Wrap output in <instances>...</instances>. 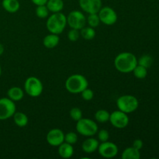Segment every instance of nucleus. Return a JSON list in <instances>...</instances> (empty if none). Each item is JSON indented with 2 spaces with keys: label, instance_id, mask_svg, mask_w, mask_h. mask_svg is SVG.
I'll return each mask as SVG.
<instances>
[{
  "label": "nucleus",
  "instance_id": "f8f14e48",
  "mask_svg": "<svg viewBox=\"0 0 159 159\" xmlns=\"http://www.w3.org/2000/svg\"><path fill=\"white\" fill-rule=\"evenodd\" d=\"M79 6L89 14L98 13L102 8V0H79Z\"/></svg>",
  "mask_w": 159,
  "mask_h": 159
},
{
  "label": "nucleus",
  "instance_id": "412c9836",
  "mask_svg": "<svg viewBox=\"0 0 159 159\" xmlns=\"http://www.w3.org/2000/svg\"><path fill=\"white\" fill-rule=\"evenodd\" d=\"M13 120L16 125L20 127H23L27 125L29 119L25 113H22V112H17V113L16 112L13 115Z\"/></svg>",
  "mask_w": 159,
  "mask_h": 159
},
{
  "label": "nucleus",
  "instance_id": "c756f323",
  "mask_svg": "<svg viewBox=\"0 0 159 159\" xmlns=\"http://www.w3.org/2000/svg\"><path fill=\"white\" fill-rule=\"evenodd\" d=\"M81 94H82V99L85 101L92 100V99H93V97H94V93H93V91L88 88L84 89L83 91L81 93Z\"/></svg>",
  "mask_w": 159,
  "mask_h": 159
},
{
  "label": "nucleus",
  "instance_id": "72a5a7b5",
  "mask_svg": "<svg viewBox=\"0 0 159 159\" xmlns=\"http://www.w3.org/2000/svg\"><path fill=\"white\" fill-rule=\"evenodd\" d=\"M48 0H31L33 3L36 6H42V5H46Z\"/></svg>",
  "mask_w": 159,
  "mask_h": 159
},
{
  "label": "nucleus",
  "instance_id": "423d86ee",
  "mask_svg": "<svg viewBox=\"0 0 159 159\" xmlns=\"http://www.w3.org/2000/svg\"><path fill=\"white\" fill-rule=\"evenodd\" d=\"M24 89L31 97H38L43 93V86L38 78L30 76L25 81Z\"/></svg>",
  "mask_w": 159,
  "mask_h": 159
},
{
  "label": "nucleus",
  "instance_id": "bb28decb",
  "mask_svg": "<svg viewBox=\"0 0 159 159\" xmlns=\"http://www.w3.org/2000/svg\"><path fill=\"white\" fill-rule=\"evenodd\" d=\"M49 10L46 5H42V6H37L36 9V15L40 19H45L48 16Z\"/></svg>",
  "mask_w": 159,
  "mask_h": 159
},
{
  "label": "nucleus",
  "instance_id": "4468645a",
  "mask_svg": "<svg viewBox=\"0 0 159 159\" xmlns=\"http://www.w3.org/2000/svg\"><path fill=\"white\" fill-rule=\"evenodd\" d=\"M99 145V144L98 140H96V138H93L89 137L88 139H86L83 143H82V151H83L85 153L92 154L97 150Z\"/></svg>",
  "mask_w": 159,
  "mask_h": 159
},
{
  "label": "nucleus",
  "instance_id": "c9c22d12",
  "mask_svg": "<svg viewBox=\"0 0 159 159\" xmlns=\"http://www.w3.org/2000/svg\"><path fill=\"white\" fill-rule=\"evenodd\" d=\"M2 75V67H1V65H0V76H1Z\"/></svg>",
  "mask_w": 159,
  "mask_h": 159
},
{
  "label": "nucleus",
  "instance_id": "7c9ffc66",
  "mask_svg": "<svg viewBox=\"0 0 159 159\" xmlns=\"http://www.w3.org/2000/svg\"><path fill=\"white\" fill-rule=\"evenodd\" d=\"M79 37H80V32H79V30L71 29L68 34V39H69L70 41H77V40H79Z\"/></svg>",
  "mask_w": 159,
  "mask_h": 159
},
{
  "label": "nucleus",
  "instance_id": "f704fd0d",
  "mask_svg": "<svg viewBox=\"0 0 159 159\" xmlns=\"http://www.w3.org/2000/svg\"><path fill=\"white\" fill-rule=\"evenodd\" d=\"M4 46L2 43H0V56L4 53Z\"/></svg>",
  "mask_w": 159,
  "mask_h": 159
},
{
  "label": "nucleus",
  "instance_id": "a878e982",
  "mask_svg": "<svg viewBox=\"0 0 159 159\" xmlns=\"http://www.w3.org/2000/svg\"><path fill=\"white\" fill-rule=\"evenodd\" d=\"M87 23H89V26L91 27H97L100 23V20L98 13H91L89 14V16L87 18Z\"/></svg>",
  "mask_w": 159,
  "mask_h": 159
},
{
  "label": "nucleus",
  "instance_id": "9b49d317",
  "mask_svg": "<svg viewBox=\"0 0 159 159\" xmlns=\"http://www.w3.org/2000/svg\"><path fill=\"white\" fill-rule=\"evenodd\" d=\"M98 152L102 157L106 158H114L118 154V147L114 143L110 141L102 142L98 147Z\"/></svg>",
  "mask_w": 159,
  "mask_h": 159
},
{
  "label": "nucleus",
  "instance_id": "f3484780",
  "mask_svg": "<svg viewBox=\"0 0 159 159\" xmlns=\"http://www.w3.org/2000/svg\"><path fill=\"white\" fill-rule=\"evenodd\" d=\"M2 6L6 12L15 13L20 9V4L18 0H2Z\"/></svg>",
  "mask_w": 159,
  "mask_h": 159
},
{
  "label": "nucleus",
  "instance_id": "1a4fd4ad",
  "mask_svg": "<svg viewBox=\"0 0 159 159\" xmlns=\"http://www.w3.org/2000/svg\"><path fill=\"white\" fill-rule=\"evenodd\" d=\"M101 23L107 26H112L117 21V14L113 8L110 6L102 7L98 12Z\"/></svg>",
  "mask_w": 159,
  "mask_h": 159
},
{
  "label": "nucleus",
  "instance_id": "39448f33",
  "mask_svg": "<svg viewBox=\"0 0 159 159\" xmlns=\"http://www.w3.org/2000/svg\"><path fill=\"white\" fill-rule=\"evenodd\" d=\"M76 130L79 134L85 137H93L98 132V125L89 118H82L77 121Z\"/></svg>",
  "mask_w": 159,
  "mask_h": 159
},
{
  "label": "nucleus",
  "instance_id": "7ed1b4c3",
  "mask_svg": "<svg viewBox=\"0 0 159 159\" xmlns=\"http://www.w3.org/2000/svg\"><path fill=\"white\" fill-rule=\"evenodd\" d=\"M89 82L82 75L75 74L69 76L65 82V88L67 91L72 94H79L84 89L88 88Z\"/></svg>",
  "mask_w": 159,
  "mask_h": 159
},
{
  "label": "nucleus",
  "instance_id": "4be33fe9",
  "mask_svg": "<svg viewBox=\"0 0 159 159\" xmlns=\"http://www.w3.org/2000/svg\"><path fill=\"white\" fill-rule=\"evenodd\" d=\"M110 113L106 110H99L95 113V119L97 122L105 124L110 120Z\"/></svg>",
  "mask_w": 159,
  "mask_h": 159
},
{
  "label": "nucleus",
  "instance_id": "cd10ccee",
  "mask_svg": "<svg viewBox=\"0 0 159 159\" xmlns=\"http://www.w3.org/2000/svg\"><path fill=\"white\" fill-rule=\"evenodd\" d=\"M70 116L75 121H78L82 118V112L79 107H74L70 110Z\"/></svg>",
  "mask_w": 159,
  "mask_h": 159
},
{
  "label": "nucleus",
  "instance_id": "2f4dec72",
  "mask_svg": "<svg viewBox=\"0 0 159 159\" xmlns=\"http://www.w3.org/2000/svg\"><path fill=\"white\" fill-rule=\"evenodd\" d=\"M98 133V139L99 141H100L101 142H105V141H107L110 138V133H109L108 130H100Z\"/></svg>",
  "mask_w": 159,
  "mask_h": 159
},
{
  "label": "nucleus",
  "instance_id": "5701e85b",
  "mask_svg": "<svg viewBox=\"0 0 159 159\" xmlns=\"http://www.w3.org/2000/svg\"><path fill=\"white\" fill-rule=\"evenodd\" d=\"M80 35L85 40H93L96 37V31L91 26H84L82 29L80 30Z\"/></svg>",
  "mask_w": 159,
  "mask_h": 159
},
{
  "label": "nucleus",
  "instance_id": "473e14b6",
  "mask_svg": "<svg viewBox=\"0 0 159 159\" xmlns=\"http://www.w3.org/2000/svg\"><path fill=\"white\" fill-rule=\"evenodd\" d=\"M143 145H144V144H143V141H141V139H136L134 141L133 147L135 148L136 149H138V150H141L143 148Z\"/></svg>",
  "mask_w": 159,
  "mask_h": 159
},
{
  "label": "nucleus",
  "instance_id": "b1692460",
  "mask_svg": "<svg viewBox=\"0 0 159 159\" xmlns=\"http://www.w3.org/2000/svg\"><path fill=\"white\" fill-rule=\"evenodd\" d=\"M132 72L134 73L135 77L138 79H145L148 75V68L141 66V65H138L135 67L134 69Z\"/></svg>",
  "mask_w": 159,
  "mask_h": 159
},
{
  "label": "nucleus",
  "instance_id": "393cba45",
  "mask_svg": "<svg viewBox=\"0 0 159 159\" xmlns=\"http://www.w3.org/2000/svg\"><path fill=\"white\" fill-rule=\"evenodd\" d=\"M152 63H153V58L152 56L148 55V54H144V55L141 56L138 60V65H141L146 68H150Z\"/></svg>",
  "mask_w": 159,
  "mask_h": 159
},
{
  "label": "nucleus",
  "instance_id": "0eeeda50",
  "mask_svg": "<svg viewBox=\"0 0 159 159\" xmlns=\"http://www.w3.org/2000/svg\"><path fill=\"white\" fill-rule=\"evenodd\" d=\"M16 104L9 98L0 99V120L9 119L16 113Z\"/></svg>",
  "mask_w": 159,
  "mask_h": 159
},
{
  "label": "nucleus",
  "instance_id": "6ab92c4d",
  "mask_svg": "<svg viewBox=\"0 0 159 159\" xmlns=\"http://www.w3.org/2000/svg\"><path fill=\"white\" fill-rule=\"evenodd\" d=\"M49 12H61L64 8V2L62 0H48L46 4Z\"/></svg>",
  "mask_w": 159,
  "mask_h": 159
},
{
  "label": "nucleus",
  "instance_id": "ddd939ff",
  "mask_svg": "<svg viewBox=\"0 0 159 159\" xmlns=\"http://www.w3.org/2000/svg\"><path fill=\"white\" fill-rule=\"evenodd\" d=\"M46 140L50 145L58 147L65 141V134L58 128L52 129L47 134Z\"/></svg>",
  "mask_w": 159,
  "mask_h": 159
},
{
  "label": "nucleus",
  "instance_id": "f257e3e1",
  "mask_svg": "<svg viewBox=\"0 0 159 159\" xmlns=\"http://www.w3.org/2000/svg\"><path fill=\"white\" fill-rule=\"evenodd\" d=\"M138 65V58L130 52H122L114 59V66L121 73H130Z\"/></svg>",
  "mask_w": 159,
  "mask_h": 159
},
{
  "label": "nucleus",
  "instance_id": "2eb2a0df",
  "mask_svg": "<svg viewBox=\"0 0 159 159\" xmlns=\"http://www.w3.org/2000/svg\"><path fill=\"white\" fill-rule=\"evenodd\" d=\"M58 154L61 158L65 159L70 158L74 154V148L72 144H70L64 141L58 146Z\"/></svg>",
  "mask_w": 159,
  "mask_h": 159
},
{
  "label": "nucleus",
  "instance_id": "f03ea898",
  "mask_svg": "<svg viewBox=\"0 0 159 159\" xmlns=\"http://www.w3.org/2000/svg\"><path fill=\"white\" fill-rule=\"evenodd\" d=\"M67 25V16L62 12H54L47 20L46 26L51 34H59L65 30Z\"/></svg>",
  "mask_w": 159,
  "mask_h": 159
},
{
  "label": "nucleus",
  "instance_id": "20e7f679",
  "mask_svg": "<svg viewBox=\"0 0 159 159\" xmlns=\"http://www.w3.org/2000/svg\"><path fill=\"white\" fill-rule=\"evenodd\" d=\"M116 106L120 111L125 113H131L136 111L139 107L138 99L132 95H124L116 100Z\"/></svg>",
  "mask_w": 159,
  "mask_h": 159
},
{
  "label": "nucleus",
  "instance_id": "a211bd4d",
  "mask_svg": "<svg viewBox=\"0 0 159 159\" xmlns=\"http://www.w3.org/2000/svg\"><path fill=\"white\" fill-rule=\"evenodd\" d=\"M7 96L8 98H9V99L15 102V101L21 100L23 96H24V93H23V90L21 88L14 86L8 90Z\"/></svg>",
  "mask_w": 159,
  "mask_h": 159
},
{
  "label": "nucleus",
  "instance_id": "aec40b11",
  "mask_svg": "<svg viewBox=\"0 0 159 159\" xmlns=\"http://www.w3.org/2000/svg\"><path fill=\"white\" fill-rule=\"evenodd\" d=\"M121 158L123 159H139L141 158V154L139 150L132 146V147L127 148L123 152Z\"/></svg>",
  "mask_w": 159,
  "mask_h": 159
},
{
  "label": "nucleus",
  "instance_id": "9d476101",
  "mask_svg": "<svg viewBox=\"0 0 159 159\" xmlns=\"http://www.w3.org/2000/svg\"><path fill=\"white\" fill-rule=\"evenodd\" d=\"M129 116L127 113H124L120 110H116L113 112L110 116L109 121L114 127L118 129L125 128L129 124Z\"/></svg>",
  "mask_w": 159,
  "mask_h": 159
},
{
  "label": "nucleus",
  "instance_id": "6e6552de",
  "mask_svg": "<svg viewBox=\"0 0 159 159\" xmlns=\"http://www.w3.org/2000/svg\"><path fill=\"white\" fill-rule=\"evenodd\" d=\"M67 23L69 25L71 29L80 30L85 26L86 19L85 15L79 10L71 11L67 16Z\"/></svg>",
  "mask_w": 159,
  "mask_h": 159
},
{
  "label": "nucleus",
  "instance_id": "c85d7f7f",
  "mask_svg": "<svg viewBox=\"0 0 159 159\" xmlns=\"http://www.w3.org/2000/svg\"><path fill=\"white\" fill-rule=\"evenodd\" d=\"M78 141L77 134L74 132H68L65 134V142L68 143L70 144H75Z\"/></svg>",
  "mask_w": 159,
  "mask_h": 159
},
{
  "label": "nucleus",
  "instance_id": "dca6fc26",
  "mask_svg": "<svg viewBox=\"0 0 159 159\" xmlns=\"http://www.w3.org/2000/svg\"><path fill=\"white\" fill-rule=\"evenodd\" d=\"M59 41H60V37H59V36L57 34H51H51L47 35L43 38V43L46 48L53 49L56 46H57V44L59 43Z\"/></svg>",
  "mask_w": 159,
  "mask_h": 159
}]
</instances>
